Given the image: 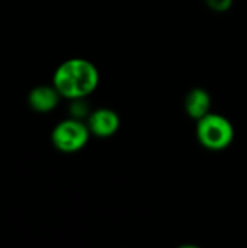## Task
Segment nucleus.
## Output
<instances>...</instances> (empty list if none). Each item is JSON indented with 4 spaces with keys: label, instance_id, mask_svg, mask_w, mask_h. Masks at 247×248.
Listing matches in <instances>:
<instances>
[{
    "label": "nucleus",
    "instance_id": "2",
    "mask_svg": "<svg viewBox=\"0 0 247 248\" xmlns=\"http://www.w3.org/2000/svg\"><path fill=\"white\" fill-rule=\"evenodd\" d=\"M197 138L210 151H223L234 141V126L220 113H207L197 121Z\"/></svg>",
    "mask_w": 247,
    "mask_h": 248
},
{
    "label": "nucleus",
    "instance_id": "8",
    "mask_svg": "<svg viewBox=\"0 0 247 248\" xmlns=\"http://www.w3.org/2000/svg\"><path fill=\"white\" fill-rule=\"evenodd\" d=\"M207 6L214 12H227L233 6V0H205Z\"/></svg>",
    "mask_w": 247,
    "mask_h": 248
},
{
    "label": "nucleus",
    "instance_id": "3",
    "mask_svg": "<svg viewBox=\"0 0 247 248\" xmlns=\"http://www.w3.org/2000/svg\"><path fill=\"white\" fill-rule=\"evenodd\" d=\"M90 129L82 119L68 118L58 122L51 132L52 145L61 153L80 151L89 141Z\"/></svg>",
    "mask_w": 247,
    "mask_h": 248
},
{
    "label": "nucleus",
    "instance_id": "7",
    "mask_svg": "<svg viewBox=\"0 0 247 248\" xmlns=\"http://www.w3.org/2000/svg\"><path fill=\"white\" fill-rule=\"evenodd\" d=\"M70 115H71V118L82 119V121H83V118H87V116L90 115L89 105L86 103L84 97H82V99H73V100H71V105H70Z\"/></svg>",
    "mask_w": 247,
    "mask_h": 248
},
{
    "label": "nucleus",
    "instance_id": "4",
    "mask_svg": "<svg viewBox=\"0 0 247 248\" xmlns=\"http://www.w3.org/2000/svg\"><path fill=\"white\" fill-rule=\"evenodd\" d=\"M87 126L90 134L98 138H109L115 135L121 126L119 115L109 108H99L87 116Z\"/></svg>",
    "mask_w": 247,
    "mask_h": 248
},
{
    "label": "nucleus",
    "instance_id": "5",
    "mask_svg": "<svg viewBox=\"0 0 247 248\" xmlns=\"http://www.w3.org/2000/svg\"><path fill=\"white\" fill-rule=\"evenodd\" d=\"M60 99H61V94L54 87V84L52 86H47V84L36 86L28 94V103H29L31 109L38 113H48V112L54 110L58 106Z\"/></svg>",
    "mask_w": 247,
    "mask_h": 248
},
{
    "label": "nucleus",
    "instance_id": "6",
    "mask_svg": "<svg viewBox=\"0 0 247 248\" xmlns=\"http://www.w3.org/2000/svg\"><path fill=\"white\" fill-rule=\"evenodd\" d=\"M211 106H213V100H211L210 93L205 89L195 87L185 97V110L188 116L195 121L210 113Z\"/></svg>",
    "mask_w": 247,
    "mask_h": 248
},
{
    "label": "nucleus",
    "instance_id": "1",
    "mask_svg": "<svg viewBox=\"0 0 247 248\" xmlns=\"http://www.w3.org/2000/svg\"><path fill=\"white\" fill-rule=\"evenodd\" d=\"M52 84L68 100L87 97L98 89L99 70L86 58H70L57 67Z\"/></svg>",
    "mask_w": 247,
    "mask_h": 248
}]
</instances>
